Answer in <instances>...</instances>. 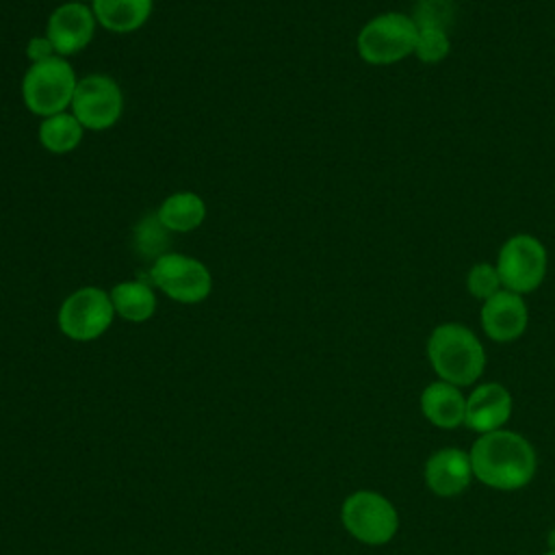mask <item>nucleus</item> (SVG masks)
Masks as SVG:
<instances>
[{
  "mask_svg": "<svg viewBox=\"0 0 555 555\" xmlns=\"http://www.w3.org/2000/svg\"><path fill=\"white\" fill-rule=\"evenodd\" d=\"M468 455L473 475L494 490L525 488L538 468L533 444L512 429L479 434Z\"/></svg>",
  "mask_w": 555,
  "mask_h": 555,
  "instance_id": "obj_1",
  "label": "nucleus"
},
{
  "mask_svg": "<svg viewBox=\"0 0 555 555\" xmlns=\"http://www.w3.org/2000/svg\"><path fill=\"white\" fill-rule=\"evenodd\" d=\"M427 360L434 373L453 386L475 384L486 369V349L477 334L462 323H440L427 338Z\"/></svg>",
  "mask_w": 555,
  "mask_h": 555,
  "instance_id": "obj_2",
  "label": "nucleus"
},
{
  "mask_svg": "<svg viewBox=\"0 0 555 555\" xmlns=\"http://www.w3.org/2000/svg\"><path fill=\"white\" fill-rule=\"evenodd\" d=\"M418 28L408 13L386 11L371 17L356 37L358 56L366 65L386 67L414 54Z\"/></svg>",
  "mask_w": 555,
  "mask_h": 555,
  "instance_id": "obj_3",
  "label": "nucleus"
},
{
  "mask_svg": "<svg viewBox=\"0 0 555 555\" xmlns=\"http://www.w3.org/2000/svg\"><path fill=\"white\" fill-rule=\"evenodd\" d=\"M78 78L69 61L52 56L39 63H30L22 78V100L26 108L37 117H50L69 108Z\"/></svg>",
  "mask_w": 555,
  "mask_h": 555,
  "instance_id": "obj_4",
  "label": "nucleus"
},
{
  "mask_svg": "<svg viewBox=\"0 0 555 555\" xmlns=\"http://www.w3.org/2000/svg\"><path fill=\"white\" fill-rule=\"evenodd\" d=\"M494 267L503 288L527 295L542 286L548 269V251L544 243L533 234H512L499 247Z\"/></svg>",
  "mask_w": 555,
  "mask_h": 555,
  "instance_id": "obj_5",
  "label": "nucleus"
},
{
  "mask_svg": "<svg viewBox=\"0 0 555 555\" xmlns=\"http://www.w3.org/2000/svg\"><path fill=\"white\" fill-rule=\"evenodd\" d=\"M343 527L362 544L379 546L395 538L399 529V514L395 505L379 492L358 490L343 501Z\"/></svg>",
  "mask_w": 555,
  "mask_h": 555,
  "instance_id": "obj_6",
  "label": "nucleus"
},
{
  "mask_svg": "<svg viewBox=\"0 0 555 555\" xmlns=\"http://www.w3.org/2000/svg\"><path fill=\"white\" fill-rule=\"evenodd\" d=\"M113 317L115 310L108 291L100 286H82L63 299L56 323L69 340L89 343L111 327Z\"/></svg>",
  "mask_w": 555,
  "mask_h": 555,
  "instance_id": "obj_7",
  "label": "nucleus"
},
{
  "mask_svg": "<svg viewBox=\"0 0 555 555\" xmlns=\"http://www.w3.org/2000/svg\"><path fill=\"white\" fill-rule=\"evenodd\" d=\"M150 284L178 304H199L212 291V275L202 260L167 251L152 262Z\"/></svg>",
  "mask_w": 555,
  "mask_h": 555,
  "instance_id": "obj_8",
  "label": "nucleus"
},
{
  "mask_svg": "<svg viewBox=\"0 0 555 555\" xmlns=\"http://www.w3.org/2000/svg\"><path fill=\"white\" fill-rule=\"evenodd\" d=\"M69 108L85 130H108L124 111L121 87L106 74H87L78 78Z\"/></svg>",
  "mask_w": 555,
  "mask_h": 555,
  "instance_id": "obj_9",
  "label": "nucleus"
},
{
  "mask_svg": "<svg viewBox=\"0 0 555 555\" xmlns=\"http://www.w3.org/2000/svg\"><path fill=\"white\" fill-rule=\"evenodd\" d=\"M95 24L98 22L91 7L69 0L50 13L46 37L50 39L54 52L65 59L85 50L91 43L95 35Z\"/></svg>",
  "mask_w": 555,
  "mask_h": 555,
  "instance_id": "obj_10",
  "label": "nucleus"
},
{
  "mask_svg": "<svg viewBox=\"0 0 555 555\" xmlns=\"http://www.w3.org/2000/svg\"><path fill=\"white\" fill-rule=\"evenodd\" d=\"M479 323L483 334L494 343L518 340L529 325V310L522 295L501 288L496 295L481 301Z\"/></svg>",
  "mask_w": 555,
  "mask_h": 555,
  "instance_id": "obj_11",
  "label": "nucleus"
},
{
  "mask_svg": "<svg viewBox=\"0 0 555 555\" xmlns=\"http://www.w3.org/2000/svg\"><path fill=\"white\" fill-rule=\"evenodd\" d=\"M512 395L499 382H483L466 397L464 425L477 434L503 429L512 416Z\"/></svg>",
  "mask_w": 555,
  "mask_h": 555,
  "instance_id": "obj_12",
  "label": "nucleus"
},
{
  "mask_svg": "<svg viewBox=\"0 0 555 555\" xmlns=\"http://www.w3.org/2000/svg\"><path fill=\"white\" fill-rule=\"evenodd\" d=\"M425 483L438 496H455L473 481L470 455L457 447L434 451L425 462Z\"/></svg>",
  "mask_w": 555,
  "mask_h": 555,
  "instance_id": "obj_13",
  "label": "nucleus"
},
{
  "mask_svg": "<svg viewBox=\"0 0 555 555\" xmlns=\"http://www.w3.org/2000/svg\"><path fill=\"white\" fill-rule=\"evenodd\" d=\"M421 412L431 425L440 429H453L464 425L466 397L457 386L438 379L425 386L421 392Z\"/></svg>",
  "mask_w": 555,
  "mask_h": 555,
  "instance_id": "obj_14",
  "label": "nucleus"
},
{
  "mask_svg": "<svg viewBox=\"0 0 555 555\" xmlns=\"http://www.w3.org/2000/svg\"><path fill=\"white\" fill-rule=\"evenodd\" d=\"M152 9L154 0H91L98 26L117 35L139 30L150 20Z\"/></svg>",
  "mask_w": 555,
  "mask_h": 555,
  "instance_id": "obj_15",
  "label": "nucleus"
},
{
  "mask_svg": "<svg viewBox=\"0 0 555 555\" xmlns=\"http://www.w3.org/2000/svg\"><path fill=\"white\" fill-rule=\"evenodd\" d=\"M156 219L163 223L165 230L184 234L199 228L206 219V204L193 191H178L167 195L160 206L156 208Z\"/></svg>",
  "mask_w": 555,
  "mask_h": 555,
  "instance_id": "obj_16",
  "label": "nucleus"
},
{
  "mask_svg": "<svg viewBox=\"0 0 555 555\" xmlns=\"http://www.w3.org/2000/svg\"><path fill=\"white\" fill-rule=\"evenodd\" d=\"M111 301L115 314L130 323H143L156 312V295L150 282L145 280H124L117 282L111 291Z\"/></svg>",
  "mask_w": 555,
  "mask_h": 555,
  "instance_id": "obj_17",
  "label": "nucleus"
},
{
  "mask_svg": "<svg viewBox=\"0 0 555 555\" xmlns=\"http://www.w3.org/2000/svg\"><path fill=\"white\" fill-rule=\"evenodd\" d=\"M85 128L72 113H56L43 117L37 130L39 145L50 154H69L82 141Z\"/></svg>",
  "mask_w": 555,
  "mask_h": 555,
  "instance_id": "obj_18",
  "label": "nucleus"
},
{
  "mask_svg": "<svg viewBox=\"0 0 555 555\" xmlns=\"http://www.w3.org/2000/svg\"><path fill=\"white\" fill-rule=\"evenodd\" d=\"M455 0H416L412 20L416 28H440L451 33L455 24Z\"/></svg>",
  "mask_w": 555,
  "mask_h": 555,
  "instance_id": "obj_19",
  "label": "nucleus"
},
{
  "mask_svg": "<svg viewBox=\"0 0 555 555\" xmlns=\"http://www.w3.org/2000/svg\"><path fill=\"white\" fill-rule=\"evenodd\" d=\"M167 232L169 230L163 228V223L156 219V215L141 219V223L134 230V247H137L139 256L156 260L158 256L167 254V245H169Z\"/></svg>",
  "mask_w": 555,
  "mask_h": 555,
  "instance_id": "obj_20",
  "label": "nucleus"
},
{
  "mask_svg": "<svg viewBox=\"0 0 555 555\" xmlns=\"http://www.w3.org/2000/svg\"><path fill=\"white\" fill-rule=\"evenodd\" d=\"M451 52V37L440 28H418L414 56L425 65L442 63Z\"/></svg>",
  "mask_w": 555,
  "mask_h": 555,
  "instance_id": "obj_21",
  "label": "nucleus"
},
{
  "mask_svg": "<svg viewBox=\"0 0 555 555\" xmlns=\"http://www.w3.org/2000/svg\"><path fill=\"white\" fill-rule=\"evenodd\" d=\"M503 288L499 271L494 262H475L466 273V291L479 299L486 301L492 295H496Z\"/></svg>",
  "mask_w": 555,
  "mask_h": 555,
  "instance_id": "obj_22",
  "label": "nucleus"
},
{
  "mask_svg": "<svg viewBox=\"0 0 555 555\" xmlns=\"http://www.w3.org/2000/svg\"><path fill=\"white\" fill-rule=\"evenodd\" d=\"M26 56L30 59V63H39V61H46V59H52V56H59L50 43V39L46 35H39V37H33L26 46Z\"/></svg>",
  "mask_w": 555,
  "mask_h": 555,
  "instance_id": "obj_23",
  "label": "nucleus"
},
{
  "mask_svg": "<svg viewBox=\"0 0 555 555\" xmlns=\"http://www.w3.org/2000/svg\"><path fill=\"white\" fill-rule=\"evenodd\" d=\"M546 542H548V551H555V527L548 531V538H546Z\"/></svg>",
  "mask_w": 555,
  "mask_h": 555,
  "instance_id": "obj_24",
  "label": "nucleus"
},
{
  "mask_svg": "<svg viewBox=\"0 0 555 555\" xmlns=\"http://www.w3.org/2000/svg\"><path fill=\"white\" fill-rule=\"evenodd\" d=\"M544 555H555V551H546V553H544Z\"/></svg>",
  "mask_w": 555,
  "mask_h": 555,
  "instance_id": "obj_25",
  "label": "nucleus"
},
{
  "mask_svg": "<svg viewBox=\"0 0 555 555\" xmlns=\"http://www.w3.org/2000/svg\"><path fill=\"white\" fill-rule=\"evenodd\" d=\"M74 2H87V0H74Z\"/></svg>",
  "mask_w": 555,
  "mask_h": 555,
  "instance_id": "obj_26",
  "label": "nucleus"
}]
</instances>
